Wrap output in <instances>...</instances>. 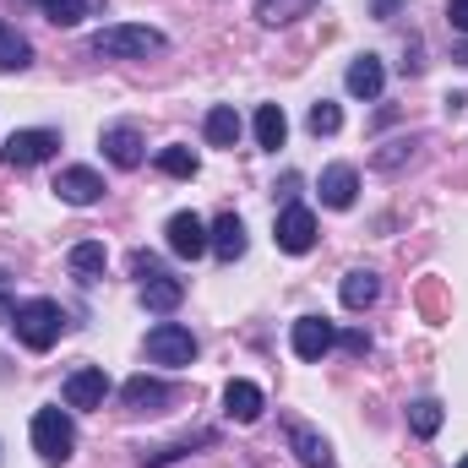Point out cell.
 I'll use <instances>...</instances> for the list:
<instances>
[{"label":"cell","instance_id":"obj_1","mask_svg":"<svg viewBox=\"0 0 468 468\" xmlns=\"http://www.w3.org/2000/svg\"><path fill=\"white\" fill-rule=\"evenodd\" d=\"M88 49L104 60H147V55H164V33L147 22H115V27H99Z\"/></svg>","mask_w":468,"mask_h":468},{"label":"cell","instance_id":"obj_2","mask_svg":"<svg viewBox=\"0 0 468 468\" xmlns=\"http://www.w3.org/2000/svg\"><path fill=\"white\" fill-rule=\"evenodd\" d=\"M11 327H16V338L33 354H44V349H55V338H60V327H66V311H60L55 300H27V305H16Z\"/></svg>","mask_w":468,"mask_h":468},{"label":"cell","instance_id":"obj_3","mask_svg":"<svg viewBox=\"0 0 468 468\" xmlns=\"http://www.w3.org/2000/svg\"><path fill=\"white\" fill-rule=\"evenodd\" d=\"M33 452L44 463H66L77 452V425H71L66 409H38L33 414Z\"/></svg>","mask_w":468,"mask_h":468},{"label":"cell","instance_id":"obj_4","mask_svg":"<svg viewBox=\"0 0 468 468\" xmlns=\"http://www.w3.org/2000/svg\"><path fill=\"white\" fill-rule=\"evenodd\" d=\"M60 153V131H49V125H33V131H11L5 136V147H0V158L11 164V169H33V164H49Z\"/></svg>","mask_w":468,"mask_h":468},{"label":"cell","instance_id":"obj_5","mask_svg":"<svg viewBox=\"0 0 468 468\" xmlns=\"http://www.w3.org/2000/svg\"><path fill=\"white\" fill-rule=\"evenodd\" d=\"M147 359H153V365H169V370H186V365L197 359V338H191V327H180V322H158V327L147 333Z\"/></svg>","mask_w":468,"mask_h":468},{"label":"cell","instance_id":"obj_6","mask_svg":"<svg viewBox=\"0 0 468 468\" xmlns=\"http://www.w3.org/2000/svg\"><path fill=\"white\" fill-rule=\"evenodd\" d=\"M272 239H278V250H289V256H305V250L316 245V213L289 202V207L278 213V229H272Z\"/></svg>","mask_w":468,"mask_h":468},{"label":"cell","instance_id":"obj_7","mask_svg":"<svg viewBox=\"0 0 468 468\" xmlns=\"http://www.w3.org/2000/svg\"><path fill=\"white\" fill-rule=\"evenodd\" d=\"M104 398H110L104 365H77L66 376V409H104Z\"/></svg>","mask_w":468,"mask_h":468},{"label":"cell","instance_id":"obj_8","mask_svg":"<svg viewBox=\"0 0 468 468\" xmlns=\"http://www.w3.org/2000/svg\"><path fill=\"white\" fill-rule=\"evenodd\" d=\"M55 197H60V202H71V207H93V202L104 197V175H99V169H88V164H71V169H60Z\"/></svg>","mask_w":468,"mask_h":468},{"label":"cell","instance_id":"obj_9","mask_svg":"<svg viewBox=\"0 0 468 468\" xmlns=\"http://www.w3.org/2000/svg\"><path fill=\"white\" fill-rule=\"evenodd\" d=\"M164 245H169L175 256H186V261H197V256L207 250V224H202L197 213H175V218L164 224Z\"/></svg>","mask_w":468,"mask_h":468},{"label":"cell","instance_id":"obj_10","mask_svg":"<svg viewBox=\"0 0 468 468\" xmlns=\"http://www.w3.org/2000/svg\"><path fill=\"white\" fill-rule=\"evenodd\" d=\"M289 344H294L300 359H322V354L338 344V327H333L327 316H300V322H294V333H289Z\"/></svg>","mask_w":468,"mask_h":468},{"label":"cell","instance_id":"obj_11","mask_svg":"<svg viewBox=\"0 0 468 468\" xmlns=\"http://www.w3.org/2000/svg\"><path fill=\"white\" fill-rule=\"evenodd\" d=\"M289 447H294V458H300L305 468H338V463H333L327 436H322V431H311L305 420H289Z\"/></svg>","mask_w":468,"mask_h":468},{"label":"cell","instance_id":"obj_12","mask_svg":"<svg viewBox=\"0 0 468 468\" xmlns=\"http://www.w3.org/2000/svg\"><path fill=\"white\" fill-rule=\"evenodd\" d=\"M261 409H267V398H261L256 381H229V387H224V414H229L234 425H256Z\"/></svg>","mask_w":468,"mask_h":468},{"label":"cell","instance_id":"obj_13","mask_svg":"<svg viewBox=\"0 0 468 468\" xmlns=\"http://www.w3.org/2000/svg\"><path fill=\"white\" fill-rule=\"evenodd\" d=\"M316 191H322V202H327V207H338V213L354 207V197H359V175H354V164H327Z\"/></svg>","mask_w":468,"mask_h":468},{"label":"cell","instance_id":"obj_14","mask_svg":"<svg viewBox=\"0 0 468 468\" xmlns=\"http://www.w3.org/2000/svg\"><path fill=\"white\" fill-rule=\"evenodd\" d=\"M104 158L115 164V169H136L147 153H142V131L136 125H110L104 131Z\"/></svg>","mask_w":468,"mask_h":468},{"label":"cell","instance_id":"obj_15","mask_svg":"<svg viewBox=\"0 0 468 468\" xmlns=\"http://www.w3.org/2000/svg\"><path fill=\"white\" fill-rule=\"evenodd\" d=\"M104 261H110V250H104L99 239H82V245H71V256H66V267H71V278H77L82 289H93V283L104 278Z\"/></svg>","mask_w":468,"mask_h":468},{"label":"cell","instance_id":"obj_16","mask_svg":"<svg viewBox=\"0 0 468 468\" xmlns=\"http://www.w3.org/2000/svg\"><path fill=\"white\" fill-rule=\"evenodd\" d=\"M344 82H349L354 99H381V88H387V66H381V55H359Z\"/></svg>","mask_w":468,"mask_h":468},{"label":"cell","instance_id":"obj_17","mask_svg":"<svg viewBox=\"0 0 468 468\" xmlns=\"http://www.w3.org/2000/svg\"><path fill=\"white\" fill-rule=\"evenodd\" d=\"M120 398H125V409H136V414H158V409L169 403V387L153 381V376H131V381L120 387Z\"/></svg>","mask_w":468,"mask_h":468},{"label":"cell","instance_id":"obj_18","mask_svg":"<svg viewBox=\"0 0 468 468\" xmlns=\"http://www.w3.org/2000/svg\"><path fill=\"white\" fill-rule=\"evenodd\" d=\"M207 250H213L218 261H239V256H245V224H239L234 213H224V218L207 229Z\"/></svg>","mask_w":468,"mask_h":468},{"label":"cell","instance_id":"obj_19","mask_svg":"<svg viewBox=\"0 0 468 468\" xmlns=\"http://www.w3.org/2000/svg\"><path fill=\"white\" fill-rule=\"evenodd\" d=\"M338 294H344V305H349V311H365V305H376V300H381V278H376L370 267H354Z\"/></svg>","mask_w":468,"mask_h":468},{"label":"cell","instance_id":"obj_20","mask_svg":"<svg viewBox=\"0 0 468 468\" xmlns=\"http://www.w3.org/2000/svg\"><path fill=\"white\" fill-rule=\"evenodd\" d=\"M180 300H186V283H180V278H169V272H164V278H153V283H142V305H147V311H158V316H169Z\"/></svg>","mask_w":468,"mask_h":468},{"label":"cell","instance_id":"obj_21","mask_svg":"<svg viewBox=\"0 0 468 468\" xmlns=\"http://www.w3.org/2000/svg\"><path fill=\"white\" fill-rule=\"evenodd\" d=\"M38 5H44V16L55 27H77V22H88V16L104 11V0H38Z\"/></svg>","mask_w":468,"mask_h":468},{"label":"cell","instance_id":"obj_22","mask_svg":"<svg viewBox=\"0 0 468 468\" xmlns=\"http://www.w3.org/2000/svg\"><path fill=\"white\" fill-rule=\"evenodd\" d=\"M202 131H207L213 147H234V142H239V115H234V104H213L207 120H202Z\"/></svg>","mask_w":468,"mask_h":468},{"label":"cell","instance_id":"obj_23","mask_svg":"<svg viewBox=\"0 0 468 468\" xmlns=\"http://www.w3.org/2000/svg\"><path fill=\"white\" fill-rule=\"evenodd\" d=\"M283 136H289V120L278 104H261L256 110V147H267V153H278L283 147Z\"/></svg>","mask_w":468,"mask_h":468},{"label":"cell","instance_id":"obj_24","mask_svg":"<svg viewBox=\"0 0 468 468\" xmlns=\"http://www.w3.org/2000/svg\"><path fill=\"white\" fill-rule=\"evenodd\" d=\"M27 60H33V44H27V38L0 16V71H22Z\"/></svg>","mask_w":468,"mask_h":468},{"label":"cell","instance_id":"obj_25","mask_svg":"<svg viewBox=\"0 0 468 468\" xmlns=\"http://www.w3.org/2000/svg\"><path fill=\"white\" fill-rule=\"evenodd\" d=\"M316 0H256V22L261 27H283V22H294V16H305Z\"/></svg>","mask_w":468,"mask_h":468},{"label":"cell","instance_id":"obj_26","mask_svg":"<svg viewBox=\"0 0 468 468\" xmlns=\"http://www.w3.org/2000/svg\"><path fill=\"white\" fill-rule=\"evenodd\" d=\"M409 431H414L420 441H431V436L441 431V403H436V398H420V403H409Z\"/></svg>","mask_w":468,"mask_h":468},{"label":"cell","instance_id":"obj_27","mask_svg":"<svg viewBox=\"0 0 468 468\" xmlns=\"http://www.w3.org/2000/svg\"><path fill=\"white\" fill-rule=\"evenodd\" d=\"M158 169L175 175V180H191V175H197V153H191V147H164V153H158Z\"/></svg>","mask_w":468,"mask_h":468},{"label":"cell","instance_id":"obj_28","mask_svg":"<svg viewBox=\"0 0 468 468\" xmlns=\"http://www.w3.org/2000/svg\"><path fill=\"white\" fill-rule=\"evenodd\" d=\"M305 125H311L316 136H333V131L344 125V110H338L333 99H316V104H311V115H305Z\"/></svg>","mask_w":468,"mask_h":468},{"label":"cell","instance_id":"obj_29","mask_svg":"<svg viewBox=\"0 0 468 468\" xmlns=\"http://www.w3.org/2000/svg\"><path fill=\"white\" fill-rule=\"evenodd\" d=\"M131 272H136V283H153V278H164V261L153 250H136L131 256Z\"/></svg>","mask_w":468,"mask_h":468},{"label":"cell","instance_id":"obj_30","mask_svg":"<svg viewBox=\"0 0 468 468\" xmlns=\"http://www.w3.org/2000/svg\"><path fill=\"white\" fill-rule=\"evenodd\" d=\"M447 22H452L458 33H468V0H452V5H447Z\"/></svg>","mask_w":468,"mask_h":468},{"label":"cell","instance_id":"obj_31","mask_svg":"<svg viewBox=\"0 0 468 468\" xmlns=\"http://www.w3.org/2000/svg\"><path fill=\"white\" fill-rule=\"evenodd\" d=\"M338 344H344V349H349V354H370V338H365V333H344Z\"/></svg>","mask_w":468,"mask_h":468},{"label":"cell","instance_id":"obj_32","mask_svg":"<svg viewBox=\"0 0 468 468\" xmlns=\"http://www.w3.org/2000/svg\"><path fill=\"white\" fill-rule=\"evenodd\" d=\"M398 11V0H376V16H392Z\"/></svg>","mask_w":468,"mask_h":468},{"label":"cell","instance_id":"obj_33","mask_svg":"<svg viewBox=\"0 0 468 468\" xmlns=\"http://www.w3.org/2000/svg\"><path fill=\"white\" fill-rule=\"evenodd\" d=\"M458 468H468V458H463V463H458Z\"/></svg>","mask_w":468,"mask_h":468}]
</instances>
